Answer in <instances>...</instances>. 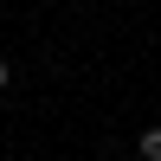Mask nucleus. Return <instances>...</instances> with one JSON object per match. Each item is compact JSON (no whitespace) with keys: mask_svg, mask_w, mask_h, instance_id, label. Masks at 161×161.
Listing matches in <instances>:
<instances>
[{"mask_svg":"<svg viewBox=\"0 0 161 161\" xmlns=\"http://www.w3.org/2000/svg\"><path fill=\"white\" fill-rule=\"evenodd\" d=\"M136 155H142V161H161V123H155V129H142V136H136Z\"/></svg>","mask_w":161,"mask_h":161,"instance_id":"nucleus-1","label":"nucleus"},{"mask_svg":"<svg viewBox=\"0 0 161 161\" xmlns=\"http://www.w3.org/2000/svg\"><path fill=\"white\" fill-rule=\"evenodd\" d=\"M7 77H13V71H7V58H0V90H7Z\"/></svg>","mask_w":161,"mask_h":161,"instance_id":"nucleus-2","label":"nucleus"}]
</instances>
